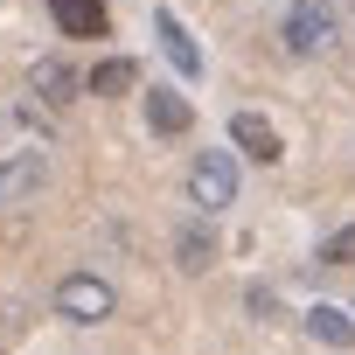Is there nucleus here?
<instances>
[{
    "label": "nucleus",
    "mask_w": 355,
    "mask_h": 355,
    "mask_svg": "<svg viewBox=\"0 0 355 355\" xmlns=\"http://www.w3.org/2000/svg\"><path fill=\"white\" fill-rule=\"evenodd\" d=\"M341 42V0H293L286 8V49L293 56H320Z\"/></svg>",
    "instance_id": "1"
},
{
    "label": "nucleus",
    "mask_w": 355,
    "mask_h": 355,
    "mask_svg": "<svg viewBox=\"0 0 355 355\" xmlns=\"http://www.w3.org/2000/svg\"><path fill=\"white\" fill-rule=\"evenodd\" d=\"M189 202H196L202 216H216V209L237 202V160H230V153H196V160H189Z\"/></svg>",
    "instance_id": "2"
},
{
    "label": "nucleus",
    "mask_w": 355,
    "mask_h": 355,
    "mask_svg": "<svg viewBox=\"0 0 355 355\" xmlns=\"http://www.w3.org/2000/svg\"><path fill=\"white\" fill-rule=\"evenodd\" d=\"M56 306H63V320L91 327V320H112L119 293H112V279H98V272H70V279L56 286Z\"/></svg>",
    "instance_id": "3"
},
{
    "label": "nucleus",
    "mask_w": 355,
    "mask_h": 355,
    "mask_svg": "<svg viewBox=\"0 0 355 355\" xmlns=\"http://www.w3.org/2000/svg\"><path fill=\"white\" fill-rule=\"evenodd\" d=\"M42 182H49V160L42 153H8V160H0V209L42 196Z\"/></svg>",
    "instance_id": "4"
},
{
    "label": "nucleus",
    "mask_w": 355,
    "mask_h": 355,
    "mask_svg": "<svg viewBox=\"0 0 355 355\" xmlns=\"http://www.w3.org/2000/svg\"><path fill=\"white\" fill-rule=\"evenodd\" d=\"M153 28H160V49H167L174 70H182V77H202V49H196V35L182 28V15H174V8H153Z\"/></svg>",
    "instance_id": "5"
},
{
    "label": "nucleus",
    "mask_w": 355,
    "mask_h": 355,
    "mask_svg": "<svg viewBox=\"0 0 355 355\" xmlns=\"http://www.w3.org/2000/svg\"><path fill=\"white\" fill-rule=\"evenodd\" d=\"M146 125H153V139H182V132L196 125V105H189L182 91L153 84V98H146Z\"/></svg>",
    "instance_id": "6"
},
{
    "label": "nucleus",
    "mask_w": 355,
    "mask_h": 355,
    "mask_svg": "<svg viewBox=\"0 0 355 355\" xmlns=\"http://www.w3.org/2000/svg\"><path fill=\"white\" fill-rule=\"evenodd\" d=\"M230 139H237V153H251V160H265V167L286 153L279 125H272V119H258V112H237V119H230Z\"/></svg>",
    "instance_id": "7"
},
{
    "label": "nucleus",
    "mask_w": 355,
    "mask_h": 355,
    "mask_svg": "<svg viewBox=\"0 0 355 355\" xmlns=\"http://www.w3.org/2000/svg\"><path fill=\"white\" fill-rule=\"evenodd\" d=\"M49 15H56V28L63 35H105L112 28V15H105V0H49Z\"/></svg>",
    "instance_id": "8"
},
{
    "label": "nucleus",
    "mask_w": 355,
    "mask_h": 355,
    "mask_svg": "<svg viewBox=\"0 0 355 355\" xmlns=\"http://www.w3.org/2000/svg\"><path fill=\"white\" fill-rule=\"evenodd\" d=\"M300 320H306V334H313V341H327V348H355V313H341V306H327V300H320V306H306Z\"/></svg>",
    "instance_id": "9"
},
{
    "label": "nucleus",
    "mask_w": 355,
    "mask_h": 355,
    "mask_svg": "<svg viewBox=\"0 0 355 355\" xmlns=\"http://www.w3.org/2000/svg\"><path fill=\"white\" fill-rule=\"evenodd\" d=\"M174 265H182V272H209L216 265V230L209 223H189L182 237H174Z\"/></svg>",
    "instance_id": "10"
},
{
    "label": "nucleus",
    "mask_w": 355,
    "mask_h": 355,
    "mask_svg": "<svg viewBox=\"0 0 355 355\" xmlns=\"http://www.w3.org/2000/svg\"><path fill=\"white\" fill-rule=\"evenodd\" d=\"M132 84H139V70H132L125 56H105V63L91 70V98H125Z\"/></svg>",
    "instance_id": "11"
},
{
    "label": "nucleus",
    "mask_w": 355,
    "mask_h": 355,
    "mask_svg": "<svg viewBox=\"0 0 355 355\" xmlns=\"http://www.w3.org/2000/svg\"><path fill=\"white\" fill-rule=\"evenodd\" d=\"M70 91H77L70 63H56V56H49V63H35V98H42V105H56V112H63V105H70Z\"/></svg>",
    "instance_id": "12"
},
{
    "label": "nucleus",
    "mask_w": 355,
    "mask_h": 355,
    "mask_svg": "<svg viewBox=\"0 0 355 355\" xmlns=\"http://www.w3.org/2000/svg\"><path fill=\"white\" fill-rule=\"evenodd\" d=\"M320 265H355V223H348V230H334V237L320 244Z\"/></svg>",
    "instance_id": "13"
},
{
    "label": "nucleus",
    "mask_w": 355,
    "mask_h": 355,
    "mask_svg": "<svg viewBox=\"0 0 355 355\" xmlns=\"http://www.w3.org/2000/svg\"><path fill=\"white\" fill-rule=\"evenodd\" d=\"M251 313H258V320H279V293H272V286H251Z\"/></svg>",
    "instance_id": "14"
}]
</instances>
